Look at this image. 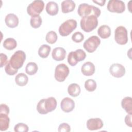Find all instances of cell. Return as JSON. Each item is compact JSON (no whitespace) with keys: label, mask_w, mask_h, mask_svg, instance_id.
I'll return each instance as SVG.
<instances>
[{"label":"cell","mask_w":132,"mask_h":132,"mask_svg":"<svg viewBox=\"0 0 132 132\" xmlns=\"http://www.w3.org/2000/svg\"><path fill=\"white\" fill-rule=\"evenodd\" d=\"M57 101L54 97L41 100L37 105V110L42 114H45L54 110L57 106Z\"/></svg>","instance_id":"obj_1"},{"label":"cell","mask_w":132,"mask_h":132,"mask_svg":"<svg viewBox=\"0 0 132 132\" xmlns=\"http://www.w3.org/2000/svg\"><path fill=\"white\" fill-rule=\"evenodd\" d=\"M77 12L81 18L90 15H94L98 18L101 13V10L97 7L90 5L88 4L82 3L79 5Z\"/></svg>","instance_id":"obj_2"},{"label":"cell","mask_w":132,"mask_h":132,"mask_svg":"<svg viewBox=\"0 0 132 132\" xmlns=\"http://www.w3.org/2000/svg\"><path fill=\"white\" fill-rule=\"evenodd\" d=\"M80 25L84 31L90 32L96 28L98 25L97 18L94 15L84 16L80 20Z\"/></svg>","instance_id":"obj_3"},{"label":"cell","mask_w":132,"mask_h":132,"mask_svg":"<svg viewBox=\"0 0 132 132\" xmlns=\"http://www.w3.org/2000/svg\"><path fill=\"white\" fill-rule=\"evenodd\" d=\"M26 59V54L23 51H16L8 61L11 66L14 69L18 70L23 66Z\"/></svg>","instance_id":"obj_4"},{"label":"cell","mask_w":132,"mask_h":132,"mask_svg":"<svg viewBox=\"0 0 132 132\" xmlns=\"http://www.w3.org/2000/svg\"><path fill=\"white\" fill-rule=\"evenodd\" d=\"M77 27V22L74 19H69L64 21L59 27V34L63 37L69 35Z\"/></svg>","instance_id":"obj_5"},{"label":"cell","mask_w":132,"mask_h":132,"mask_svg":"<svg viewBox=\"0 0 132 132\" xmlns=\"http://www.w3.org/2000/svg\"><path fill=\"white\" fill-rule=\"evenodd\" d=\"M44 7V3L43 1H34L27 7V13L31 16L39 15L43 11Z\"/></svg>","instance_id":"obj_6"},{"label":"cell","mask_w":132,"mask_h":132,"mask_svg":"<svg viewBox=\"0 0 132 132\" xmlns=\"http://www.w3.org/2000/svg\"><path fill=\"white\" fill-rule=\"evenodd\" d=\"M114 40L116 42L120 45H124L128 42L127 30L123 26H119L116 28L114 31Z\"/></svg>","instance_id":"obj_7"},{"label":"cell","mask_w":132,"mask_h":132,"mask_svg":"<svg viewBox=\"0 0 132 132\" xmlns=\"http://www.w3.org/2000/svg\"><path fill=\"white\" fill-rule=\"evenodd\" d=\"M70 71L68 67L64 64L60 63L55 68L54 77L55 79L59 82H62L69 75Z\"/></svg>","instance_id":"obj_8"},{"label":"cell","mask_w":132,"mask_h":132,"mask_svg":"<svg viewBox=\"0 0 132 132\" xmlns=\"http://www.w3.org/2000/svg\"><path fill=\"white\" fill-rule=\"evenodd\" d=\"M100 43V39L97 36H92L84 42L83 46L88 52L93 53L96 50Z\"/></svg>","instance_id":"obj_9"},{"label":"cell","mask_w":132,"mask_h":132,"mask_svg":"<svg viewBox=\"0 0 132 132\" xmlns=\"http://www.w3.org/2000/svg\"><path fill=\"white\" fill-rule=\"evenodd\" d=\"M107 9L111 12L121 13L125 10V5L122 1L110 0L108 1Z\"/></svg>","instance_id":"obj_10"},{"label":"cell","mask_w":132,"mask_h":132,"mask_svg":"<svg viewBox=\"0 0 132 132\" xmlns=\"http://www.w3.org/2000/svg\"><path fill=\"white\" fill-rule=\"evenodd\" d=\"M109 72L113 77L120 78L125 75V69L121 64L113 63L109 68Z\"/></svg>","instance_id":"obj_11"},{"label":"cell","mask_w":132,"mask_h":132,"mask_svg":"<svg viewBox=\"0 0 132 132\" xmlns=\"http://www.w3.org/2000/svg\"><path fill=\"white\" fill-rule=\"evenodd\" d=\"M60 107L64 112H70L75 107L74 101L69 97H64L61 101Z\"/></svg>","instance_id":"obj_12"},{"label":"cell","mask_w":132,"mask_h":132,"mask_svg":"<svg viewBox=\"0 0 132 132\" xmlns=\"http://www.w3.org/2000/svg\"><path fill=\"white\" fill-rule=\"evenodd\" d=\"M103 126V122L98 118H91L87 122V127L89 130H95L102 128Z\"/></svg>","instance_id":"obj_13"},{"label":"cell","mask_w":132,"mask_h":132,"mask_svg":"<svg viewBox=\"0 0 132 132\" xmlns=\"http://www.w3.org/2000/svg\"><path fill=\"white\" fill-rule=\"evenodd\" d=\"M66 55L65 50L61 47H55L53 49L52 56L53 59L56 61H62L64 59Z\"/></svg>","instance_id":"obj_14"},{"label":"cell","mask_w":132,"mask_h":132,"mask_svg":"<svg viewBox=\"0 0 132 132\" xmlns=\"http://www.w3.org/2000/svg\"><path fill=\"white\" fill-rule=\"evenodd\" d=\"M95 71V68L93 63L90 61L85 62L82 64L81 68V71L83 75L85 76L92 75Z\"/></svg>","instance_id":"obj_15"},{"label":"cell","mask_w":132,"mask_h":132,"mask_svg":"<svg viewBox=\"0 0 132 132\" xmlns=\"http://www.w3.org/2000/svg\"><path fill=\"white\" fill-rule=\"evenodd\" d=\"M6 25L10 28H14L19 24V19L18 16L13 13L7 14L5 19Z\"/></svg>","instance_id":"obj_16"},{"label":"cell","mask_w":132,"mask_h":132,"mask_svg":"<svg viewBox=\"0 0 132 132\" xmlns=\"http://www.w3.org/2000/svg\"><path fill=\"white\" fill-rule=\"evenodd\" d=\"M75 3L72 0H65L61 2V7L62 12L67 13L73 11L75 8Z\"/></svg>","instance_id":"obj_17"},{"label":"cell","mask_w":132,"mask_h":132,"mask_svg":"<svg viewBox=\"0 0 132 132\" xmlns=\"http://www.w3.org/2000/svg\"><path fill=\"white\" fill-rule=\"evenodd\" d=\"M8 115V114L5 113H0L1 131H5L9 128L10 119Z\"/></svg>","instance_id":"obj_18"},{"label":"cell","mask_w":132,"mask_h":132,"mask_svg":"<svg viewBox=\"0 0 132 132\" xmlns=\"http://www.w3.org/2000/svg\"><path fill=\"white\" fill-rule=\"evenodd\" d=\"M121 106L128 114H132V98L131 97L126 96L123 98L121 101Z\"/></svg>","instance_id":"obj_19"},{"label":"cell","mask_w":132,"mask_h":132,"mask_svg":"<svg viewBox=\"0 0 132 132\" xmlns=\"http://www.w3.org/2000/svg\"><path fill=\"white\" fill-rule=\"evenodd\" d=\"M46 11L51 15H56L59 10L58 4L53 1H50L48 2L46 5Z\"/></svg>","instance_id":"obj_20"},{"label":"cell","mask_w":132,"mask_h":132,"mask_svg":"<svg viewBox=\"0 0 132 132\" xmlns=\"http://www.w3.org/2000/svg\"><path fill=\"white\" fill-rule=\"evenodd\" d=\"M97 34L101 38L107 39L109 38L111 35V29L108 25H102L98 28Z\"/></svg>","instance_id":"obj_21"},{"label":"cell","mask_w":132,"mask_h":132,"mask_svg":"<svg viewBox=\"0 0 132 132\" xmlns=\"http://www.w3.org/2000/svg\"><path fill=\"white\" fill-rule=\"evenodd\" d=\"M80 87L79 85L75 83L70 84L68 88V93L72 97L78 96L80 93Z\"/></svg>","instance_id":"obj_22"},{"label":"cell","mask_w":132,"mask_h":132,"mask_svg":"<svg viewBox=\"0 0 132 132\" xmlns=\"http://www.w3.org/2000/svg\"><path fill=\"white\" fill-rule=\"evenodd\" d=\"M15 81L16 85L19 86H25L28 81V76L23 73H19L15 77Z\"/></svg>","instance_id":"obj_23"},{"label":"cell","mask_w":132,"mask_h":132,"mask_svg":"<svg viewBox=\"0 0 132 132\" xmlns=\"http://www.w3.org/2000/svg\"><path fill=\"white\" fill-rule=\"evenodd\" d=\"M17 46L16 40L12 38H8L5 39L3 42V46L7 50L11 51L14 49Z\"/></svg>","instance_id":"obj_24"},{"label":"cell","mask_w":132,"mask_h":132,"mask_svg":"<svg viewBox=\"0 0 132 132\" xmlns=\"http://www.w3.org/2000/svg\"><path fill=\"white\" fill-rule=\"evenodd\" d=\"M51 47L47 44L42 45L38 50V55L42 58H45L48 57L51 52Z\"/></svg>","instance_id":"obj_25"},{"label":"cell","mask_w":132,"mask_h":132,"mask_svg":"<svg viewBox=\"0 0 132 132\" xmlns=\"http://www.w3.org/2000/svg\"><path fill=\"white\" fill-rule=\"evenodd\" d=\"M37 64L33 62L28 63L25 68L26 73L29 75H33L35 74L38 71Z\"/></svg>","instance_id":"obj_26"},{"label":"cell","mask_w":132,"mask_h":132,"mask_svg":"<svg viewBox=\"0 0 132 132\" xmlns=\"http://www.w3.org/2000/svg\"><path fill=\"white\" fill-rule=\"evenodd\" d=\"M68 62L71 66H75L79 62L77 55L75 51L69 53L68 56Z\"/></svg>","instance_id":"obj_27"},{"label":"cell","mask_w":132,"mask_h":132,"mask_svg":"<svg viewBox=\"0 0 132 132\" xmlns=\"http://www.w3.org/2000/svg\"><path fill=\"white\" fill-rule=\"evenodd\" d=\"M96 81L92 79H87L85 82V88L89 92L94 91L96 88Z\"/></svg>","instance_id":"obj_28"},{"label":"cell","mask_w":132,"mask_h":132,"mask_svg":"<svg viewBox=\"0 0 132 132\" xmlns=\"http://www.w3.org/2000/svg\"><path fill=\"white\" fill-rule=\"evenodd\" d=\"M42 22V19L40 15L31 16L30 20V25L32 28H39L41 26Z\"/></svg>","instance_id":"obj_29"},{"label":"cell","mask_w":132,"mask_h":132,"mask_svg":"<svg viewBox=\"0 0 132 132\" xmlns=\"http://www.w3.org/2000/svg\"><path fill=\"white\" fill-rule=\"evenodd\" d=\"M45 39L47 43L50 44H54L57 40V34L54 31H50L47 33Z\"/></svg>","instance_id":"obj_30"},{"label":"cell","mask_w":132,"mask_h":132,"mask_svg":"<svg viewBox=\"0 0 132 132\" xmlns=\"http://www.w3.org/2000/svg\"><path fill=\"white\" fill-rule=\"evenodd\" d=\"M14 130L15 132H27L28 131V127L23 123H19L15 125Z\"/></svg>","instance_id":"obj_31"},{"label":"cell","mask_w":132,"mask_h":132,"mask_svg":"<svg viewBox=\"0 0 132 132\" xmlns=\"http://www.w3.org/2000/svg\"><path fill=\"white\" fill-rule=\"evenodd\" d=\"M72 39L76 43H79L84 39V36L81 32L77 31L73 34Z\"/></svg>","instance_id":"obj_32"},{"label":"cell","mask_w":132,"mask_h":132,"mask_svg":"<svg viewBox=\"0 0 132 132\" xmlns=\"http://www.w3.org/2000/svg\"><path fill=\"white\" fill-rule=\"evenodd\" d=\"M5 72L9 75H14L18 71V70H16L13 69L10 65L9 61H8L6 65V67L5 68Z\"/></svg>","instance_id":"obj_33"},{"label":"cell","mask_w":132,"mask_h":132,"mask_svg":"<svg viewBox=\"0 0 132 132\" xmlns=\"http://www.w3.org/2000/svg\"><path fill=\"white\" fill-rule=\"evenodd\" d=\"M71 130L70 126L66 123H63L59 125L58 131L59 132H69Z\"/></svg>","instance_id":"obj_34"},{"label":"cell","mask_w":132,"mask_h":132,"mask_svg":"<svg viewBox=\"0 0 132 132\" xmlns=\"http://www.w3.org/2000/svg\"><path fill=\"white\" fill-rule=\"evenodd\" d=\"M75 52L76 53V54L77 55L79 62L82 61L85 59V58L86 57V54L82 50L78 49L75 51Z\"/></svg>","instance_id":"obj_35"},{"label":"cell","mask_w":132,"mask_h":132,"mask_svg":"<svg viewBox=\"0 0 132 132\" xmlns=\"http://www.w3.org/2000/svg\"><path fill=\"white\" fill-rule=\"evenodd\" d=\"M0 57H1V67H3L5 65H6L8 61L7 59V56L6 55L3 53H1L0 54Z\"/></svg>","instance_id":"obj_36"},{"label":"cell","mask_w":132,"mask_h":132,"mask_svg":"<svg viewBox=\"0 0 132 132\" xmlns=\"http://www.w3.org/2000/svg\"><path fill=\"white\" fill-rule=\"evenodd\" d=\"M0 113H5L8 114L9 113V107L6 104H1L0 105Z\"/></svg>","instance_id":"obj_37"},{"label":"cell","mask_w":132,"mask_h":132,"mask_svg":"<svg viewBox=\"0 0 132 132\" xmlns=\"http://www.w3.org/2000/svg\"><path fill=\"white\" fill-rule=\"evenodd\" d=\"M125 124L129 126L132 127V122H131V114H128L125 117Z\"/></svg>","instance_id":"obj_38"},{"label":"cell","mask_w":132,"mask_h":132,"mask_svg":"<svg viewBox=\"0 0 132 132\" xmlns=\"http://www.w3.org/2000/svg\"><path fill=\"white\" fill-rule=\"evenodd\" d=\"M93 2L97 4V5L101 6H103L105 5V3L106 2V0H99V1H94L93 0L92 1Z\"/></svg>","instance_id":"obj_39"}]
</instances>
